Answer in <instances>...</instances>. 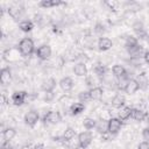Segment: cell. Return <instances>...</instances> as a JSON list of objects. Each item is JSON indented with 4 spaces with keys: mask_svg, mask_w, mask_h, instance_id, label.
I'll list each match as a JSON object with an SVG mask.
<instances>
[{
    "mask_svg": "<svg viewBox=\"0 0 149 149\" xmlns=\"http://www.w3.org/2000/svg\"><path fill=\"white\" fill-rule=\"evenodd\" d=\"M28 97H29V94L26 91H15V92H13L10 99H12L13 105H15V106H22L27 101Z\"/></svg>",
    "mask_w": 149,
    "mask_h": 149,
    "instance_id": "5b68a950",
    "label": "cell"
},
{
    "mask_svg": "<svg viewBox=\"0 0 149 149\" xmlns=\"http://www.w3.org/2000/svg\"><path fill=\"white\" fill-rule=\"evenodd\" d=\"M113 47V42L108 37H99L98 40V48L101 51H107Z\"/></svg>",
    "mask_w": 149,
    "mask_h": 149,
    "instance_id": "2e32d148",
    "label": "cell"
},
{
    "mask_svg": "<svg viewBox=\"0 0 149 149\" xmlns=\"http://www.w3.org/2000/svg\"><path fill=\"white\" fill-rule=\"evenodd\" d=\"M112 72H113V76L115 78H120L122 77L123 74L127 73V70L121 65V64H115L113 68H112Z\"/></svg>",
    "mask_w": 149,
    "mask_h": 149,
    "instance_id": "4316f807",
    "label": "cell"
},
{
    "mask_svg": "<svg viewBox=\"0 0 149 149\" xmlns=\"http://www.w3.org/2000/svg\"><path fill=\"white\" fill-rule=\"evenodd\" d=\"M111 104H112V106H113L114 108L120 109V108H122V107L125 106V104H126V98H125V95H123V94L116 93V94L112 98Z\"/></svg>",
    "mask_w": 149,
    "mask_h": 149,
    "instance_id": "5bb4252c",
    "label": "cell"
},
{
    "mask_svg": "<svg viewBox=\"0 0 149 149\" xmlns=\"http://www.w3.org/2000/svg\"><path fill=\"white\" fill-rule=\"evenodd\" d=\"M20 52H21V56H30L35 50V45H34V41L30 38V37H23L20 42H19V45H17Z\"/></svg>",
    "mask_w": 149,
    "mask_h": 149,
    "instance_id": "6da1fadb",
    "label": "cell"
},
{
    "mask_svg": "<svg viewBox=\"0 0 149 149\" xmlns=\"http://www.w3.org/2000/svg\"><path fill=\"white\" fill-rule=\"evenodd\" d=\"M139 90H140V85H139L137 80H136V79H134V78H130V79H129V81L127 83V85H126V87H125L123 92L130 95V94H134L135 92H137Z\"/></svg>",
    "mask_w": 149,
    "mask_h": 149,
    "instance_id": "4fadbf2b",
    "label": "cell"
},
{
    "mask_svg": "<svg viewBox=\"0 0 149 149\" xmlns=\"http://www.w3.org/2000/svg\"><path fill=\"white\" fill-rule=\"evenodd\" d=\"M116 79H118V80H116V86H118V88H119V90H121V91H123V90H125V87H126V85H127V83L129 81L130 77L128 76V72H127L126 74H123L122 77L116 78Z\"/></svg>",
    "mask_w": 149,
    "mask_h": 149,
    "instance_id": "83f0119b",
    "label": "cell"
},
{
    "mask_svg": "<svg viewBox=\"0 0 149 149\" xmlns=\"http://www.w3.org/2000/svg\"><path fill=\"white\" fill-rule=\"evenodd\" d=\"M20 55H21V52H20L19 48L16 47V48H8V49H6L3 51V54H2V57H3V59L6 62L13 63V62H15V61L19 59Z\"/></svg>",
    "mask_w": 149,
    "mask_h": 149,
    "instance_id": "3957f363",
    "label": "cell"
},
{
    "mask_svg": "<svg viewBox=\"0 0 149 149\" xmlns=\"http://www.w3.org/2000/svg\"><path fill=\"white\" fill-rule=\"evenodd\" d=\"M137 149H149V142H147V141L140 142L137 146Z\"/></svg>",
    "mask_w": 149,
    "mask_h": 149,
    "instance_id": "d590c367",
    "label": "cell"
},
{
    "mask_svg": "<svg viewBox=\"0 0 149 149\" xmlns=\"http://www.w3.org/2000/svg\"><path fill=\"white\" fill-rule=\"evenodd\" d=\"M123 126V121L119 118H111L108 119V134L116 135Z\"/></svg>",
    "mask_w": 149,
    "mask_h": 149,
    "instance_id": "7a4b0ae2",
    "label": "cell"
},
{
    "mask_svg": "<svg viewBox=\"0 0 149 149\" xmlns=\"http://www.w3.org/2000/svg\"><path fill=\"white\" fill-rule=\"evenodd\" d=\"M88 92H90V95H91V100H95V101L100 100L104 95V88L101 86H95V87L91 88Z\"/></svg>",
    "mask_w": 149,
    "mask_h": 149,
    "instance_id": "44dd1931",
    "label": "cell"
},
{
    "mask_svg": "<svg viewBox=\"0 0 149 149\" xmlns=\"http://www.w3.org/2000/svg\"><path fill=\"white\" fill-rule=\"evenodd\" d=\"M73 73L78 77H85L87 74V68L84 62H79L73 66Z\"/></svg>",
    "mask_w": 149,
    "mask_h": 149,
    "instance_id": "e0dca14e",
    "label": "cell"
},
{
    "mask_svg": "<svg viewBox=\"0 0 149 149\" xmlns=\"http://www.w3.org/2000/svg\"><path fill=\"white\" fill-rule=\"evenodd\" d=\"M105 26L102 24V23H100V22H97L95 23V26H94V31H95V34H98V35H101V34H104L105 33Z\"/></svg>",
    "mask_w": 149,
    "mask_h": 149,
    "instance_id": "d6a6232c",
    "label": "cell"
},
{
    "mask_svg": "<svg viewBox=\"0 0 149 149\" xmlns=\"http://www.w3.org/2000/svg\"><path fill=\"white\" fill-rule=\"evenodd\" d=\"M85 109V105L83 102H73L70 108H69V112L71 115H79L80 113H83Z\"/></svg>",
    "mask_w": 149,
    "mask_h": 149,
    "instance_id": "7402d4cb",
    "label": "cell"
},
{
    "mask_svg": "<svg viewBox=\"0 0 149 149\" xmlns=\"http://www.w3.org/2000/svg\"><path fill=\"white\" fill-rule=\"evenodd\" d=\"M137 44H139V40H137V37H135V36L129 35V36H127L126 40H125V47H126V49L132 48V47H135V45H137Z\"/></svg>",
    "mask_w": 149,
    "mask_h": 149,
    "instance_id": "4dcf8cb0",
    "label": "cell"
},
{
    "mask_svg": "<svg viewBox=\"0 0 149 149\" xmlns=\"http://www.w3.org/2000/svg\"><path fill=\"white\" fill-rule=\"evenodd\" d=\"M22 12H23V9L19 5H12L7 8V13L13 20H19L22 15Z\"/></svg>",
    "mask_w": 149,
    "mask_h": 149,
    "instance_id": "8fae6325",
    "label": "cell"
},
{
    "mask_svg": "<svg viewBox=\"0 0 149 149\" xmlns=\"http://www.w3.org/2000/svg\"><path fill=\"white\" fill-rule=\"evenodd\" d=\"M143 59H144V62L147 64H149V50H146V52L143 55Z\"/></svg>",
    "mask_w": 149,
    "mask_h": 149,
    "instance_id": "8d00e7d4",
    "label": "cell"
},
{
    "mask_svg": "<svg viewBox=\"0 0 149 149\" xmlns=\"http://www.w3.org/2000/svg\"><path fill=\"white\" fill-rule=\"evenodd\" d=\"M147 122H148V125H149V115L147 116Z\"/></svg>",
    "mask_w": 149,
    "mask_h": 149,
    "instance_id": "f35d334b",
    "label": "cell"
},
{
    "mask_svg": "<svg viewBox=\"0 0 149 149\" xmlns=\"http://www.w3.org/2000/svg\"><path fill=\"white\" fill-rule=\"evenodd\" d=\"M93 140V136H92V133L90 130H85V132H81L79 135H78V144L83 148V149H86L91 142Z\"/></svg>",
    "mask_w": 149,
    "mask_h": 149,
    "instance_id": "8992f818",
    "label": "cell"
},
{
    "mask_svg": "<svg viewBox=\"0 0 149 149\" xmlns=\"http://www.w3.org/2000/svg\"><path fill=\"white\" fill-rule=\"evenodd\" d=\"M54 98H55L54 92H44V101L50 102V101L54 100Z\"/></svg>",
    "mask_w": 149,
    "mask_h": 149,
    "instance_id": "836d02e7",
    "label": "cell"
},
{
    "mask_svg": "<svg viewBox=\"0 0 149 149\" xmlns=\"http://www.w3.org/2000/svg\"><path fill=\"white\" fill-rule=\"evenodd\" d=\"M95 130L102 135L108 134V120L105 119H99L97 120V125H95Z\"/></svg>",
    "mask_w": 149,
    "mask_h": 149,
    "instance_id": "ac0fdd59",
    "label": "cell"
},
{
    "mask_svg": "<svg viewBox=\"0 0 149 149\" xmlns=\"http://www.w3.org/2000/svg\"><path fill=\"white\" fill-rule=\"evenodd\" d=\"M142 137H143L144 141L149 142V127H147V128H144L142 130Z\"/></svg>",
    "mask_w": 149,
    "mask_h": 149,
    "instance_id": "e575fe53",
    "label": "cell"
},
{
    "mask_svg": "<svg viewBox=\"0 0 149 149\" xmlns=\"http://www.w3.org/2000/svg\"><path fill=\"white\" fill-rule=\"evenodd\" d=\"M61 5H66V3L61 0H42L38 3V6L42 8H52V7H57Z\"/></svg>",
    "mask_w": 149,
    "mask_h": 149,
    "instance_id": "ffe728a7",
    "label": "cell"
},
{
    "mask_svg": "<svg viewBox=\"0 0 149 149\" xmlns=\"http://www.w3.org/2000/svg\"><path fill=\"white\" fill-rule=\"evenodd\" d=\"M132 113H133V108L129 106H123L122 108L119 109L118 112V118L121 119L122 121L128 120L129 118H132Z\"/></svg>",
    "mask_w": 149,
    "mask_h": 149,
    "instance_id": "d6986e66",
    "label": "cell"
},
{
    "mask_svg": "<svg viewBox=\"0 0 149 149\" xmlns=\"http://www.w3.org/2000/svg\"><path fill=\"white\" fill-rule=\"evenodd\" d=\"M33 149H44V146L42 143H37V144H35L33 147Z\"/></svg>",
    "mask_w": 149,
    "mask_h": 149,
    "instance_id": "74e56055",
    "label": "cell"
},
{
    "mask_svg": "<svg viewBox=\"0 0 149 149\" xmlns=\"http://www.w3.org/2000/svg\"><path fill=\"white\" fill-rule=\"evenodd\" d=\"M78 100L79 102H88L91 101V95H90V92L88 91H81L78 93Z\"/></svg>",
    "mask_w": 149,
    "mask_h": 149,
    "instance_id": "1f68e13d",
    "label": "cell"
},
{
    "mask_svg": "<svg viewBox=\"0 0 149 149\" xmlns=\"http://www.w3.org/2000/svg\"><path fill=\"white\" fill-rule=\"evenodd\" d=\"M58 85H59V87L62 88V91H64V92H70V91L73 88V80H72V78H70V77H64V78H62V79L59 80Z\"/></svg>",
    "mask_w": 149,
    "mask_h": 149,
    "instance_id": "9a60e30c",
    "label": "cell"
},
{
    "mask_svg": "<svg viewBox=\"0 0 149 149\" xmlns=\"http://www.w3.org/2000/svg\"><path fill=\"white\" fill-rule=\"evenodd\" d=\"M13 80V76H12V71L9 69V66H5L1 69L0 71V83L2 86H8Z\"/></svg>",
    "mask_w": 149,
    "mask_h": 149,
    "instance_id": "ba28073f",
    "label": "cell"
},
{
    "mask_svg": "<svg viewBox=\"0 0 149 149\" xmlns=\"http://www.w3.org/2000/svg\"><path fill=\"white\" fill-rule=\"evenodd\" d=\"M127 51H128V55L130 56V58H141V57H143V55L146 52L144 49H143V47L140 43L137 45H135V47L128 48Z\"/></svg>",
    "mask_w": 149,
    "mask_h": 149,
    "instance_id": "30bf717a",
    "label": "cell"
},
{
    "mask_svg": "<svg viewBox=\"0 0 149 149\" xmlns=\"http://www.w3.org/2000/svg\"><path fill=\"white\" fill-rule=\"evenodd\" d=\"M38 120H40V114H38V112L35 111V109H30V111L27 112L26 115H24V122H26V125L29 126V127H34V126L37 123Z\"/></svg>",
    "mask_w": 149,
    "mask_h": 149,
    "instance_id": "9c48e42d",
    "label": "cell"
},
{
    "mask_svg": "<svg viewBox=\"0 0 149 149\" xmlns=\"http://www.w3.org/2000/svg\"><path fill=\"white\" fill-rule=\"evenodd\" d=\"M33 28H34V22L30 20H22L19 23V29L23 33H29L33 30Z\"/></svg>",
    "mask_w": 149,
    "mask_h": 149,
    "instance_id": "cb8c5ba5",
    "label": "cell"
},
{
    "mask_svg": "<svg viewBox=\"0 0 149 149\" xmlns=\"http://www.w3.org/2000/svg\"><path fill=\"white\" fill-rule=\"evenodd\" d=\"M106 72H107V68L104 64H95L94 68H93V73L95 76H98L99 78H101V79L105 77Z\"/></svg>",
    "mask_w": 149,
    "mask_h": 149,
    "instance_id": "484cf974",
    "label": "cell"
},
{
    "mask_svg": "<svg viewBox=\"0 0 149 149\" xmlns=\"http://www.w3.org/2000/svg\"><path fill=\"white\" fill-rule=\"evenodd\" d=\"M95 125H97V120H94L93 118H85L83 120V126L87 130L95 129Z\"/></svg>",
    "mask_w": 149,
    "mask_h": 149,
    "instance_id": "f546056e",
    "label": "cell"
},
{
    "mask_svg": "<svg viewBox=\"0 0 149 149\" xmlns=\"http://www.w3.org/2000/svg\"><path fill=\"white\" fill-rule=\"evenodd\" d=\"M147 116H148V114L144 111H142L140 108H133L132 118L134 120H136V121H143L144 119H147Z\"/></svg>",
    "mask_w": 149,
    "mask_h": 149,
    "instance_id": "d4e9b609",
    "label": "cell"
},
{
    "mask_svg": "<svg viewBox=\"0 0 149 149\" xmlns=\"http://www.w3.org/2000/svg\"><path fill=\"white\" fill-rule=\"evenodd\" d=\"M15 136H16V130H15V128H13V127H7V128H5V129L2 130L3 141L10 142Z\"/></svg>",
    "mask_w": 149,
    "mask_h": 149,
    "instance_id": "603a6c76",
    "label": "cell"
},
{
    "mask_svg": "<svg viewBox=\"0 0 149 149\" xmlns=\"http://www.w3.org/2000/svg\"><path fill=\"white\" fill-rule=\"evenodd\" d=\"M51 52H52V50H51V47H50L49 44H42V45H40V47L36 49V51H35L36 56H37L41 61H47V59L51 56Z\"/></svg>",
    "mask_w": 149,
    "mask_h": 149,
    "instance_id": "52a82bcc",
    "label": "cell"
},
{
    "mask_svg": "<svg viewBox=\"0 0 149 149\" xmlns=\"http://www.w3.org/2000/svg\"><path fill=\"white\" fill-rule=\"evenodd\" d=\"M57 81L55 78H47L42 84H41V90L43 92H54V90L56 88Z\"/></svg>",
    "mask_w": 149,
    "mask_h": 149,
    "instance_id": "7c38bea8",
    "label": "cell"
},
{
    "mask_svg": "<svg viewBox=\"0 0 149 149\" xmlns=\"http://www.w3.org/2000/svg\"><path fill=\"white\" fill-rule=\"evenodd\" d=\"M62 136H63V141L69 142V141H71V140L76 136V130H74L72 127H66Z\"/></svg>",
    "mask_w": 149,
    "mask_h": 149,
    "instance_id": "f1b7e54d",
    "label": "cell"
},
{
    "mask_svg": "<svg viewBox=\"0 0 149 149\" xmlns=\"http://www.w3.org/2000/svg\"><path fill=\"white\" fill-rule=\"evenodd\" d=\"M42 120H43L44 123L48 122V123H51V125H56V123H58L59 121H62V115H61V113L57 112V111H48V112L43 115Z\"/></svg>",
    "mask_w": 149,
    "mask_h": 149,
    "instance_id": "277c9868",
    "label": "cell"
}]
</instances>
